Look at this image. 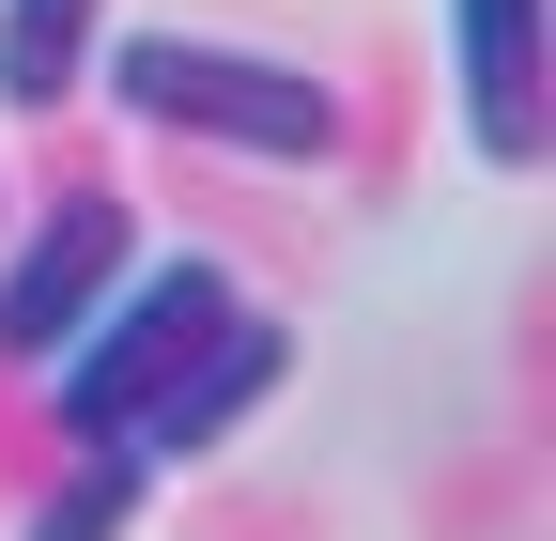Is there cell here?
<instances>
[{
  "label": "cell",
  "instance_id": "obj_1",
  "mask_svg": "<svg viewBox=\"0 0 556 541\" xmlns=\"http://www.w3.org/2000/svg\"><path fill=\"white\" fill-rule=\"evenodd\" d=\"M109 78L139 124H186V140H232V155H325L340 109L294 78L278 47H232V32H124Z\"/></svg>",
  "mask_w": 556,
  "mask_h": 541
},
{
  "label": "cell",
  "instance_id": "obj_6",
  "mask_svg": "<svg viewBox=\"0 0 556 541\" xmlns=\"http://www.w3.org/2000/svg\"><path fill=\"white\" fill-rule=\"evenodd\" d=\"M93 32L109 0H0V109H62L93 78Z\"/></svg>",
  "mask_w": 556,
  "mask_h": 541
},
{
  "label": "cell",
  "instance_id": "obj_5",
  "mask_svg": "<svg viewBox=\"0 0 556 541\" xmlns=\"http://www.w3.org/2000/svg\"><path fill=\"white\" fill-rule=\"evenodd\" d=\"M464 16V124H479V155L526 171L541 155V0H448Z\"/></svg>",
  "mask_w": 556,
  "mask_h": 541
},
{
  "label": "cell",
  "instance_id": "obj_4",
  "mask_svg": "<svg viewBox=\"0 0 556 541\" xmlns=\"http://www.w3.org/2000/svg\"><path fill=\"white\" fill-rule=\"evenodd\" d=\"M109 263H124V217H109V201H62V217L0 263V356H62V341L93 325Z\"/></svg>",
  "mask_w": 556,
  "mask_h": 541
},
{
  "label": "cell",
  "instance_id": "obj_2",
  "mask_svg": "<svg viewBox=\"0 0 556 541\" xmlns=\"http://www.w3.org/2000/svg\"><path fill=\"white\" fill-rule=\"evenodd\" d=\"M248 294H232V263H139V279H124V310L93 294V325H78V341H62V418H78V433H124L139 418V402H155L201 341H217V325H232Z\"/></svg>",
  "mask_w": 556,
  "mask_h": 541
},
{
  "label": "cell",
  "instance_id": "obj_7",
  "mask_svg": "<svg viewBox=\"0 0 556 541\" xmlns=\"http://www.w3.org/2000/svg\"><path fill=\"white\" fill-rule=\"evenodd\" d=\"M139 495H155V464H139V449H93L78 480L31 511V541H124V526H139Z\"/></svg>",
  "mask_w": 556,
  "mask_h": 541
},
{
  "label": "cell",
  "instance_id": "obj_3",
  "mask_svg": "<svg viewBox=\"0 0 556 541\" xmlns=\"http://www.w3.org/2000/svg\"><path fill=\"white\" fill-rule=\"evenodd\" d=\"M278 372H294V341H278L263 310H232L217 341H201V356H186V372H170V387L124 418V449L155 464V480H186V464H217V449L263 418V402H278Z\"/></svg>",
  "mask_w": 556,
  "mask_h": 541
}]
</instances>
